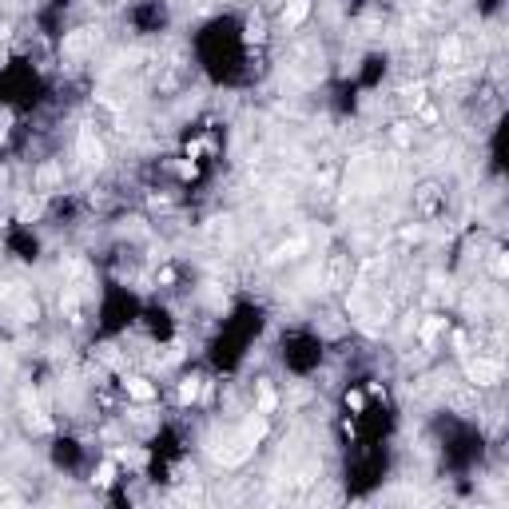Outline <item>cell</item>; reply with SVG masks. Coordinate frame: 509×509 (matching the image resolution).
Masks as SVG:
<instances>
[{
  "label": "cell",
  "mask_w": 509,
  "mask_h": 509,
  "mask_svg": "<svg viewBox=\"0 0 509 509\" xmlns=\"http://www.w3.org/2000/svg\"><path fill=\"white\" fill-rule=\"evenodd\" d=\"M111 482H116V462H104L96 469V485H111Z\"/></svg>",
  "instance_id": "30bf717a"
},
{
  "label": "cell",
  "mask_w": 509,
  "mask_h": 509,
  "mask_svg": "<svg viewBox=\"0 0 509 509\" xmlns=\"http://www.w3.org/2000/svg\"><path fill=\"white\" fill-rule=\"evenodd\" d=\"M199 394H203V378H199V374H191V378L179 382V402H183V406H191Z\"/></svg>",
  "instance_id": "52a82bcc"
},
{
  "label": "cell",
  "mask_w": 509,
  "mask_h": 509,
  "mask_svg": "<svg viewBox=\"0 0 509 509\" xmlns=\"http://www.w3.org/2000/svg\"><path fill=\"white\" fill-rule=\"evenodd\" d=\"M418 211H422V215H438L441 211V195H438L434 183H426V187L418 191Z\"/></svg>",
  "instance_id": "3957f363"
},
{
  "label": "cell",
  "mask_w": 509,
  "mask_h": 509,
  "mask_svg": "<svg viewBox=\"0 0 509 509\" xmlns=\"http://www.w3.org/2000/svg\"><path fill=\"white\" fill-rule=\"evenodd\" d=\"M306 13H311V0H290L287 8H283V24H287V28H299L306 20Z\"/></svg>",
  "instance_id": "5b68a950"
},
{
  "label": "cell",
  "mask_w": 509,
  "mask_h": 509,
  "mask_svg": "<svg viewBox=\"0 0 509 509\" xmlns=\"http://www.w3.org/2000/svg\"><path fill=\"white\" fill-rule=\"evenodd\" d=\"M362 406H366V394L350 390V394H346V410H362Z\"/></svg>",
  "instance_id": "7c38bea8"
},
{
  "label": "cell",
  "mask_w": 509,
  "mask_h": 509,
  "mask_svg": "<svg viewBox=\"0 0 509 509\" xmlns=\"http://www.w3.org/2000/svg\"><path fill=\"white\" fill-rule=\"evenodd\" d=\"M13 132V111H0V139H8Z\"/></svg>",
  "instance_id": "5bb4252c"
},
{
  "label": "cell",
  "mask_w": 509,
  "mask_h": 509,
  "mask_svg": "<svg viewBox=\"0 0 509 509\" xmlns=\"http://www.w3.org/2000/svg\"><path fill=\"white\" fill-rule=\"evenodd\" d=\"M40 211H44V199H24V203H20V223L36 219Z\"/></svg>",
  "instance_id": "ba28073f"
},
{
  "label": "cell",
  "mask_w": 509,
  "mask_h": 509,
  "mask_svg": "<svg viewBox=\"0 0 509 509\" xmlns=\"http://www.w3.org/2000/svg\"><path fill=\"white\" fill-rule=\"evenodd\" d=\"M469 374V386H497L501 382V362H494V358H478V362H469L466 366Z\"/></svg>",
  "instance_id": "6da1fadb"
},
{
  "label": "cell",
  "mask_w": 509,
  "mask_h": 509,
  "mask_svg": "<svg viewBox=\"0 0 509 509\" xmlns=\"http://www.w3.org/2000/svg\"><path fill=\"white\" fill-rule=\"evenodd\" d=\"M92 48H96V28H76L72 36H64V56H72V60L88 56Z\"/></svg>",
  "instance_id": "7a4b0ae2"
},
{
  "label": "cell",
  "mask_w": 509,
  "mask_h": 509,
  "mask_svg": "<svg viewBox=\"0 0 509 509\" xmlns=\"http://www.w3.org/2000/svg\"><path fill=\"white\" fill-rule=\"evenodd\" d=\"M438 331H441V318H426V322H422V331H418V338H422V343H434Z\"/></svg>",
  "instance_id": "9c48e42d"
},
{
  "label": "cell",
  "mask_w": 509,
  "mask_h": 509,
  "mask_svg": "<svg viewBox=\"0 0 509 509\" xmlns=\"http://www.w3.org/2000/svg\"><path fill=\"white\" fill-rule=\"evenodd\" d=\"M80 155H84V164H100L104 159V148H100V139H92L88 127L80 132Z\"/></svg>",
  "instance_id": "8992f818"
},
{
  "label": "cell",
  "mask_w": 509,
  "mask_h": 509,
  "mask_svg": "<svg viewBox=\"0 0 509 509\" xmlns=\"http://www.w3.org/2000/svg\"><path fill=\"white\" fill-rule=\"evenodd\" d=\"M457 52H462V44H457V40H446V44H441V60H457Z\"/></svg>",
  "instance_id": "4fadbf2b"
},
{
  "label": "cell",
  "mask_w": 509,
  "mask_h": 509,
  "mask_svg": "<svg viewBox=\"0 0 509 509\" xmlns=\"http://www.w3.org/2000/svg\"><path fill=\"white\" fill-rule=\"evenodd\" d=\"M124 390H127V394H132L136 402H152V398H155V386L148 382V378H139V374H136V378H124Z\"/></svg>",
  "instance_id": "277c9868"
},
{
  "label": "cell",
  "mask_w": 509,
  "mask_h": 509,
  "mask_svg": "<svg viewBox=\"0 0 509 509\" xmlns=\"http://www.w3.org/2000/svg\"><path fill=\"white\" fill-rule=\"evenodd\" d=\"M279 406V398H275V390H267V386H263V394H259V414H271Z\"/></svg>",
  "instance_id": "8fae6325"
}]
</instances>
